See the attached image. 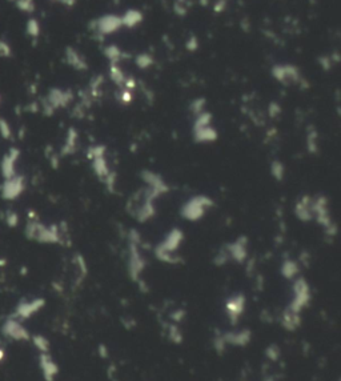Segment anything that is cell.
Returning <instances> with one entry per match:
<instances>
[{
	"label": "cell",
	"mask_w": 341,
	"mask_h": 381,
	"mask_svg": "<svg viewBox=\"0 0 341 381\" xmlns=\"http://www.w3.org/2000/svg\"><path fill=\"white\" fill-rule=\"evenodd\" d=\"M272 172H273L274 178L276 179H281L283 178V175H284V169H283V167H281V164H280L279 162H274L273 166H272Z\"/></svg>",
	"instance_id": "8992f818"
},
{
	"label": "cell",
	"mask_w": 341,
	"mask_h": 381,
	"mask_svg": "<svg viewBox=\"0 0 341 381\" xmlns=\"http://www.w3.org/2000/svg\"><path fill=\"white\" fill-rule=\"evenodd\" d=\"M0 133L4 139H10L11 137V128L8 127V124L4 120L0 119Z\"/></svg>",
	"instance_id": "5b68a950"
},
{
	"label": "cell",
	"mask_w": 341,
	"mask_h": 381,
	"mask_svg": "<svg viewBox=\"0 0 341 381\" xmlns=\"http://www.w3.org/2000/svg\"><path fill=\"white\" fill-rule=\"evenodd\" d=\"M20 152L17 151L16 148H11L10 151L5 153L1 163H0V171H1V176L4 180L11 179L12 176L16 175V163L19 159Z\"/></svg>",
	"instance_id": "3957f363"
},
{
	"label": "cell",
	"mask_w": 341,
	"mask_h": 381,
	"mask_svg": "<svg viewBox=\"0 0 341 381\" xmlns=\"http://www.w3.org/2000/svg\"><path fill=\"white\" fill-rule=\"evenodd\" d=\"M26 188V180L20 175H15L4 180L1 185V198L4 200H15L20 196Z\"/></svg>",
	"instance_id": "6da1fadb"
},
{
	"label": "cell",
	"mask_w": 341,
	"mask_h": 381,
	"mask_svg": "<svg viewBox=\"0 0 341 381\" xmlns=\"http://www.w3.org/2000/svg\"><path fill=\"white\" fill-rule=\"evenodd\" d=\"M5 221H7V224L10 225V227H16L17 225V221H19V217H17V215L15 214V212H8V214L5 215Z\"/></svg>",
	"instance_id": "277c9868"
},
{
	"label": "cell",
	"mask_w": 341,
	"mask_h": 381,
	"mask_svg": "<svg viewBox=\"0 0 341 381\" xmlns=\"http://www.w3.org/2000/svg\"><path fill=\"white\" fill-rule=\"evenodd\" d=\"M211 205H212V203L208 199L202 198V196L200 198H195L189 200L183 207V215L188 220H197L202 217L204 212H205V209L208 207H211Z\"/></svg>",
	"instance_id": "7a4b0ae2"
}]
</instances>
